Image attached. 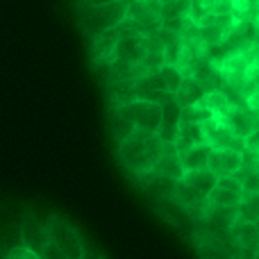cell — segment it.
Here are the masks:
<instances>
[{"label": "cell", "instance_id": "obj_1", "mask_svg": "<svg viewBox=\"0 0 259 259\" xmlns=\"http://www.w3.org/2000/svg\"><path fill=\"white\" fill-rule=\"evenodd\" d=\"M166 143L157 132L148 130H134L127 139L118 141V159L132 175H146L157 166L164 155Z\"/></svg>", "mask_w": 259, "mask_h": 259}, {"label": "cell", "instance_id": "obj_2", "mask_svg": "<svg viewBox=\"0 0 259 259\" xmlns=\"http://www.w3.org/2000/svg\"><path fill=\"white\" fill-rule=\"evenodd\" d=\"M127 7L130 0H116V3H107V5H91L75 0L77 23H80L82 32H84V36L89 41L96 39L98 34H103V32L116 30L127 18Z\"/></svg>", "mask_w": 259, "mask_h": 259}, {"label": "cell", "instance_id": "obj_3", "mask_svg": "<svg viewBox=\"0 0 259 259\" xmlns=\"http://www.w3.org/2000/svg\"><path fill=\"white\" fill-rule=\"evenodd\" d=\"M121 32H137L150 36L161 30V3L159 0H130L127 18L118 25Z\"/></svg>", "mask_w": 259, "mask_h": 259}, {"label": "cell", "instance_id": "obj_4", "mask_svg": "<svg viewBox=\"0 0 259 259\" xmlns=\"http://www.w3.org/2000/svg\"><path fill=\"white\" fill-rule=\"evenodd\" d=\"M116 109L139 130H148V132H159L161 127V103L155 100H146V98H134L130 103L116 105Z\"/></svg>", "mask_w": 259, "mask_h": 259}, {"label": "cell", "instance_id": "obj_5", "mask_svg": "<svg viewBox=\"0 0 259 259\" xmlns=\"http://www.w3.org/2000/svg\"><path fill=\"white\" fill-rule=\"evenodd\" d=\"M48 228H50V243L57 246L68 259H82L84 257L87 248H84V241H82L80 232H77L64 216L50 214Z\"/></svg>", "mask_w": 259, "mask_h": 259}, {"label": "cell", "instance_id": "obj_6", "mask_svg": "<svg viewBox=\"0 0 259 259\" xmlns=\"http://www.w3.org/2000/svg\"><path fill=\"white\" fill-rule=\"evenodd\" d=\"M48 219H39L34 211H25L21 219V237H23V246H27L30 250H36L41 255L46 246L50 243V228H48Z\"/></svg>", "mask_w": 259, "mask_h": 259}, {"label": "cell", "instance_id": "obj_7", "mask_svg": "<svg viewBox=\"0 0 259 259\" xmlns=\"http://www.w3.org/2000/svg\"><path fill=\"white\" fill-rule=\"evenodd\" d=\"M146 55H148V36L137 34V32H121V39H118L116 57H114V62L141 64L143 66Z\"/></svg>", "mask_w": 259, "mask_h": 259}, {"label": "cell", "instance_id": "obj_8", "mask_svg": "<svg viewBox=\"0 0 259 259\" xmlns=\"http://www.w3.org/2000/svg\"><path fill=\"white\" fill-rule=\"evenodd\" d=\"M207 168L216 178H228V175H239L243 170V152L232 150V148H211L209 166Z\"/></svg>", "mask_w": 259, "mask_h": 259}, {"label": "cell", "instance_id": "obj_9", "mask_svg": "<svg viewBox=\"0 0 259 259\" xmlns=\"http://www.w3.org/2000/svg\"><path fill=\"white\" fill-rule=\"evenodd\" d=\"M205 130V139L211 148H232V150H246V141L239 139L228 125L223 123V118H211V121L202 123Z\"/></svg>", "mask_w": 259, "mask_h": 259}, {"label": "cell", "instance_id": "obj_10", "mask_svg": "<svg viewBox=\"0 0 259 259\" xmlns=\"http://www.w3.org/2000/svg\"><path fill=\"white\" fill-rule=\"evenodd\" d=\"M118 39H121V32H118V27H116V30L103 32V34H98L96 39L89 41V55H91L94 66H105V64L114 62Z\"/></svg>", "mask_w": 259, "mask_h": 259}, {"label": "cell", "instance_id": "obj_11", "mask_svg": "<svg viewBox=\"0 0 259 259\" xmlns=\"http://www.w3.org/2000/svg\"><path fill=\"white\" fill-rule=\"evenodd\" d=\"M230 234H232L234 243H237L239 255H248V252H250L252 259L259 257V230H257V223L239 219L237 223L232 225Z\"/></svg>", "mask_w": 259, "mask_h": 259}, {"label": "cell", "instance_id": "obj_12", "mask_svg": "<svg viewBox=\"0 0 259 259\" xmlns=\"http://www.w3.org/2000/svg\"><path fill=\"white\" fill-rule=\"evenodd\" d=\"M223 123L232 130L239 139L246 141V139L259 127V114L252 112L250 107H232L228 116L223 118Z\"/></svg>", "mask_w": 259, "mask_h": 259}, {"label": "cell", "instance_id": "obj_13", "mask_svg": "<svg viewBox=\"0 0 259 259\" xmlns=\"http://www.w3.org/2000/svg\"><path fill=\"white\" fill-rule=\"evenodd\" d=\"M161 109H164V114H161V127L157 134L161 137L164 143H175L180 125H182V107H180V105L175 103V98L170 96V98H166L164 103H161Z\"/></svg>", "mask_w": 259, "mask_h": 259}, {"label": "cell", "instance_id": "obj_14", "mask_svg": "<svg viewBox=\"0 0 259 259\" xmlns=\"http://www.w3.org/2000/svg\"><path fill=\"white\" fill-rule=\"evenodd\" d=\"M152 173L164 178V180H170V182H178V180L184 178L187 170H184L182 159H180V152L173 143H166L164 155H161V159L157 161V166L152 168Z\"/></svg>", "mask_w": 259, "mask_h": 259}, {"label": "cell", "instance_id": "obj_15", "mask_svg": "<svg viewBox=\"0 0 259 259\" xmlns=\"http://www.w3.org/2000/svg\"><path fill=\"white\" fill-rule=\"evenodd\" d=\"M209 155H211L209 143H198V146H191L180 152V159H182L184 170H202L209 166Z\"/></svg>", "mask_w": 259, "mask_h": 259}, {"label": "cell", "instance_id": "obj_16", "mask_svg": "<svg viewBox=\"0 0 259 259\" xmlns=\"http://www.w3.org/2000/svg\"><path fill=\"white\" fill-rule=\"evenodd\" d=\"M205 87L200 84L198 80H193V77H184V82H182V87L178 89V94L173 96L175 98V103L180 105V107H191V105H198L202 98H205Z\"/></svg>", "mask_w": 259, "mask_h": 259}, {"label": "cell", "instance_id": "obj_17", "mask_svg": "<svg viewBox=\"0 0 259 259\" xmlns=\"http://www.w3.org/2000/svg\"><path fill=\"white\" fill-rule=\"evenodd\" d=\"M18 246H23L21 223H0V259H9L12 250H16Z\"/></svg>", "mask_w": 259, "mask_h": 259}, {"label": "cell", "instance_id": "obj_18", "mask_svg": "<svg viewBox=\"0 0 259 259\" xmlns=\"http://www.w3.org/2000/svg\"><path fill=\"white\" fill-rule=\"evenodd\" d=\"M198 143H207L202 123H182L180 132H178V139H175V143H173V146L178 148V152L187 150V148H191V146H198Z\"/></svg>", "mask_w": 259, "mask_h": 259}, {"label": "cell", "instance_id": "obj_19", "mask_svg": "<svg viewBox=\"0 0 259 259\" xmlns=\"http://www.w3.org/2000/svg\"><path fill=\"white\" fill-rule=\"evenodd\" d=\"M200 105L209 109L214 118H225V116L230 114V109L234 107L232 100H230V96L225 94L223 89H219V91H207L205 98L200 100Z\"/></svg>", "mask_w": 259, "mask_h": 259}, {"label": "cell", "instance_id": "obj_20", "mask_svg": "<svg viewBox=\"0 0 259 259\" xmlns=\"http://www.w3.org/2000/svg\"><path fill=\"white\" fill-rule=\"evenodd\" d=\"M184 182L189 184L191 189H196L198 193H202V196H209L211 189L216 187V182H219V178H216L214 173H211L209 168H202V170H187L184 173Z\"/></svg>", "mask_w": 259, "mask_h": 259}, {"label": "cell", "instance_id": "obj_21", "mask_svg": "<svg viewBox=\"0 0 259 259\" xmlns=\"http://www.w3.org/2000/svg\"><path fill=\"white\" fill-rule=\"evenodd\" d=\"M243 196H246V193L230 191V189H223L216 184V187L211 189V193L207 196V205H211V207H241Z\"/></svg>", "mask_w": 259, "mask_h": 259}, {"label": "cell", "instance_id": "obj_22", "mask_svg": "<svg viewBox=\"0 0 259 259\" xmlns=\"http://www.w3.org/2000/svg\"><path fill=\"white\" fill-rule=\"evenodd\" d=\"M159 77H161V82H164V89L168 91L170 96H175L178 94V89L182 87V82H184V73H182V68L180 66H175V64H164V66L159 68Z\"/></svg>", "mask_w": 259, "mask_h": 259}, {"label": "cell", "instance_id": "obj_23", "mask_svg": "<svg viewBox=\"0 0 259 259\" xmlns=\"http://www.w3.org/2000/svg\"><path fill=\"white\" fill-rule=\"evenodd\" d=\"M109 130H112L116 141H123V139H127L137 127H134L116 107H109Z\"/></svg>", "mask_w": 259, "mask_h": 259}, {"label": "cell", "instance_id": "obj_24", "mask_svg": "<svg viewBox=\"0 0 259 259\" xmlns=\"http://www.w3.org/2000/svg\"><path fill=\"white\" fill-rule=\"evenodd\" d=\"M239 211H241L243 221H252V223H257L259 221V193H248L246 191Z\"/></svg>", "mask_w": 259, "mask_h": 259}, {"label": "cell", "instance_id": "obj_25", "mask_svg": "<svg viewBox=\"0 0 259 259\" xmlns=\"http://www.w3.org/2000/svg\"><path fill=\"white\" fill-rule=\"evenodd\" d=\"M211 118H214L211 112L207 107H202L200 103L182 109V123H207V121H211Z\"/></svg>", "mask_w": 259, "mask_h": 259}, {"label": "cell", "instance_id": "obj_26", "mask_svg": "<svg viewBox=\"0 0 259 259\" xmlns=\"http://www.w3.org/2000/svg\"><path fill=\"white\" fill-rule=\"evenodd\" d=\"M207 14L216 16H234V0H202Z\"/></svg>", "mask_w": 259, "mask_h": 259}, {"label": "cell", "instance_id": "obj_27", "mask_svg": "<svg viewBox=\"0 0 259 259\" xmlns=\"http://www.w3.org/2000/svg\"><path fill=\"white\" fill-rule=\"evenodd\" d=\"M9 259H41V255L36 250H30L27 246H18L16 250H12Z\"/></svg>", "mask_w": 259, "mask_h": 259}, {"label": "cell", "instance_id": "obj_28", "mask_svg": "<svg viewBox=\"0 0 259 259\" xmlns=\"http://www.w3.org/2000/svg\"><path fill=\"white\" fill-rule=\"evenodd\" d=\"M41 259H68L66 255H64L62 250H59L57 246H53V243H48V246L41 250Z\"/></svg>", "mask_w": 259, "mask_h": 259}, {"label": "cell", "instance_id": "obj_29", "mask_svg": "<svg viewBox=\"0 0 259 259\" xmlns=\"http://www.w3.org/2000/svg\"><path fill=\"white\" fill-rule=\"evenodd\" d=\"M246 148L248 150H259V127L246 139Z\"/></svg>", "mask_w": 259, "mask_h": 259}, {"label": "cell", "instance_id": "obj_30", "mask_svg": "<svg viewBox=\"0 0 259 259\" xmlns=\"http://www.w3.org/2000/svg\"><path fill=\"white\" fill-rule=\"evenodd\" d=\"M82 3H91V5H107V3H116V0H82Z\"/></svg>", "mask_w": 259, "mask_h": 259}, {"label": "cell", "instance_id": "obj_31", "mask_svg": "<svg viewBox=\"0 0 259 259\" xmlns=\"http://www.w3.org/2000/svg\"><path fill=\"white\" fill-rule=\"evenodd\" d=\"M82 259H103V257H100L98 252H91V250H87V252H84V257H82Z\"/></svg>", "mask_w": 259, "mask_h": 259}, {"label": "cell", "instance_id": "obj_32", "mask_svg": "<svg viewBox=\"0 0 259 259\" xmlns=\"http://www.w3.org/2000/svg\"><path fill=\"white\" fill-rule=\"evenodd\" d=\"M257 230H259V221H257Z\"/></svg>", "mask_w": 259, "mask_h": 259}]
</instances>
